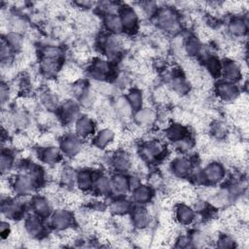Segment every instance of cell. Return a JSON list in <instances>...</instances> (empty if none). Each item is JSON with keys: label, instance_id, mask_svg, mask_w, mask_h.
<instances>
[{"label": "cell", "instance_id": "cell-1", "mask_svg": "<svg viewBox=\"0 0 249 249\" xmlns=\"http://www.w3.org/2000/svg\"><path fill=\"white\" fill-rule=\"evenodd\" d=\"M156 22L160 29L169 33L178 32L181 25L178 14L170 7H161L157 13Z\"/></svg>", "mask_w": 249, "mask_h": 249}, {"label": "cell", "instance_id": "cell-2", "mask_svg": "<svg viewBox=\"0 0 249 249\" xmlns=\"http://www.w3.org/2000/svg\"><path fill=\"white\" fill-rule=\"evenodd\" d=\"M165 147L162 142L159 140H151L141 150V156L147 161H153L164 154Z\"/></svg>", "mask_w": 249, "mask_h": 249}, {"label": "cell", "instance_id": "cell-3", "mask_svg": "<svg viewBox=\"0 0 249 249\" xmlns=\"http://www.w3.org/2000/svg\"><path fill=\"white\" fill-rule=\"evenodd\" d=\"M217 96L223 101H233L238 96V89L231 82H220L215 87Z\"/></svg>", "mask_w": 249, "mask_h": 249}, {"label": "cell", "instance_id": "cell-4", "mask_svg": "<svg viewBox=\"0 0 249 249\" xmlns=\"http://www.w3.org/2000/svg\"><path fill=\"white\" fill-rule=\"evenodd\" d=\"M120 11V18L124 26V30H126L128 32L135 31L138 24V16L135 10L129 6H122Z\"/></svg>", "mask_w": 249, "mask_h": 249}, {"label": "cell", "instance_id": "cell-5", "mask_svg": "<svg viewBox=\"0 0 249 249\" xmlns=\"http://www.w3.org/2000/svg\"><path fill=\"white\" fill-rule=\"evenodd\" d=\"M72 222H73V216L71 212L65 209L55 210L51 218V223L53 227L62 231L67 228H70Z\"/></svg>", "mask_w": 249, "mask_h": 249}, {"label": "cell", "instance_id": "cell-6", "mask_svg": "<svg viewBox=\"0 0 249 249\" xmlns=\"http://www.w3.org/2000/svg\"><path fill=\"white\" fill-rule=\"evenodd\" d=\"M202 172H203L204 181L208 182L210 184L218 183L225 176L224 167L219 162H211V163H209L204 168V170H202Z\"/></svg>", "mask_w": 249, "mask_h": 249}, {"label": "cell", "instance_id": "cell-7", "mask_svg": "<svg viewBox=\"0 0 249 249\" xmlns=\"http://www.w3.org/2000/svg\"><path fill=\"white\" fill-rule=\"evenodd\" d=\"M61 151L67 156H76L82 150V144L79 137L75 135H66L60 142Z\"/></svg>", "mask_w": 249, "mask_h": 249}, {"label": "cell", "instance_id": "cell-8", "mask_svg": "<svg viewBox=\"0 0 249 249\" xmlns=\"http://www.w3.org/2000/svg\"><path fill=\"white\" fill-rule=\"evenodd\" d=\"M94 122L91 118L88 116H81L80 118H77L75 129L78 136L86 138L94 132Z\"/></svg>", "mask_w": 249, "mask_h": 249}, {"label": "cell", "instance_id": "cell-9", "mask_svg": "<svg viewBox=\"0 0 249 249\" xmlns=\"http://www.w3.org/2000/svg\"><path fill=\"white\" fill-rule=\"evenodd\" d=\"M221 74H223L228 82H232L238 80L240 76H242V70L235 61L228 59L224 63H222Z\"/></svg>", "mask_w": 249, "mask_h": 249}, {"label": "cell", "instance_id": "cell-10", "mask_svg": "<svg viewBox=\"0 0 249 249\" xmlns=\"http://www.w3.org/2000/svg\"><path fill=\"white\" fill-rule=\"evenodd\" d=\"M150 217L151 214L147 208L137 206L132 211L131 220L135 227H137L140 230H145L150 224Z\"/></svg>", "mask_w": 249, "mask_h": 249}, {"label": "cell", "instance_id": "cell-11", "mask_svg": "<svg viewBox=\"0 0 249 249\" xmlns=\"http://www.w3.org/2000/svg\"><path fill=\"white\" fill-rule=\"evenodd\" d=\"M79 113V106L72 100L65 101L60 107V118L61 122L68 124L77 118Z\"/></svg>", "mask_w": 249, "mask_h": 249}, {"label": "cell", "instance_id": "cell-12", "mask_svg": "<svg viewBox=\"0 0 249 249\" xmlns=\"http://www.w3.org/2000/svg\"><path fill=\"white\" fill-rule=\"evenodd\" d=\"M174 216L176 220L182 225H189L195 220L194 210L187 204L180 203L174 211Z\"/></svg>", "mask_w": 249, "mask_h": 249}, {"label": "cell", "instance_id": "cell-13", "mask_svg": "<svg viewBox=\"0 0 249 249\" xmlns=\"http://www.w3.org/2000/svg\"><path fill=\"white\" fill-rule=\"evenodd\" d=\"M22 208L23 204L20 201L11 200L8 199V197L6 201L2 202V213L10 219L18 217L22 213Z\"/></svg>", "mask_w": 249, "mask_h": 249}, {"label": "cell", "instance_id": "cell-14", "mask_svg": "<svg viewBox=\"0 0 249 249\" xmlns=\"http://www.w3.org/2000/svg\"><path fill=\"white\" fill-rule=\"evenodd\" d=\"M109 62L103 59H96L92 62L91 66V75L97 81H103L110 73Z\"/></svg>", "mask_w": 249, "mask_h": 249}, {"label": "cell", "instance_id": "cell-15", "mask_svg": "<svg viewBox=\"0 0 249 249\" xmlns=\"http://www.w3.org/2000/svg\"><path fill=\"white\" fill-rule=\"evenodd\" d=\"M156 112L151 108H141L134 115V120L140 126H145L153 124L156 121Z\"/></svg>", "mask_w": 249, "mask_h": 249}, {"label": "cell", "instance_id": "cell-16", "mask_svg": "<svg viewBox=\"0 0 249 249\" xmlns=\"http://www.w3.org/2000/svg\"><path fill=\"white\" fill-rule=\"evenodd\" d=\"M129 188L128 184V179L122 175V174H117L113 177V180L111 181V192L115 196H123L124 195Z\"/></svg>", "mask_w": 249, "mask_h": 249}, {"label": "cell", "instance_id": "cell-17", "mask_svg": "<svg viewBox=\"0 0 249 249\" xmlns=\"http://www.w3.org/2000/svg\"><path fill=\"white\" fill-rule=\"evenodd\" d=\"M32 209L40 217H47L51 213V202L44 196H35L32 199Z\"/></svg>", "mask_w": 249, "mask_h": 249}, {"label": "cell", "instance_id": "cell-18", "mask_svg": "<svg viewBox=\"0 0 249 249\" xmlns=\"http://www.w3.org/2000/svg\"><path fill=\"white\" fill-rule=\"evenodd\" d=\"M60 68H61L60 60L42 57L41 63H40V69L45 76H48V77L53 76L56 73L60 72L61 70Z\"/></svg>", "mask_w": 249, "mask_h": 249}, {"label": "cell", "instance_id": "cell-19", "mask_svg": "<svg viewBox=\"0 0 249 249\" xmlns=\"http://www.w3.org/2000/svg\"><path fill=\"white\" fill-rule=\"evenodd\" d=\"M76 183L78 188L83 191H89L93 187V183H94V179H93V174L87 169L81 170L77 173L76 176Z\"/></svg>", "mask_w": 249, "mask_h": 249}, {"label": "cell", "instance_id": "cell-20", "mask_svg": "<svg viewBox=\"0 0 249 249\" xmlns=\"http://www.w3.org/2000/svg\"><path fill=\"white\" fill-rule=\"evenodd\" d=\"M115 139V132L110 127H105L101 129L94 138V145L97 148L108 147Z\"/></svg>", "mask_w": 249, "mask_h": 249}, {"label": "cell", "instance_id": "cell-21", "mask_svg": "<svg viewBox=\"0 0 249 249\" xmlns=\"http://www.w3.org/2000/svg\"><path fill=\"white\" fill-rule=\"evenodd\" d=\"M171 169L175 175L179 177H184L191 171L192 162L186 158H177L172 161Z\"/></svg>", "mask_w": 249, "mask_h": 249}, {"label": "cell", "instance_id": "cell-22", "mask_svg": "<svg viewBox=\"0 0 249 249\" xmlns=\"http://www.w3.org/2000/svg\"><path fill=\"white\" fill-rule=\"evenodd\" d=\"M187 131L188 130L185 125H183L179 123H176L171 125H168V127L166 129V136L170 141L178 142V141L182 140L183 138L187 137V135H188Z\"/></svg>", "mask_w": 249, "mask_h": 249}, {"label": "cell", "instance_id": "cell-23", "mask_svg": "<svg viewBox=\"0 0 249 249\" xmlns=\"http://www.w3.org/2000/svg\"><path fill=\"white\" fill-rule=\"evenodd\" d=\"M24 230L33 237L39 236L43 231V225L39 216H29L24 222Z\"/></svg>", "mask_w": 249, "mask_h": 249}, {"label": "cell", "instance_id": "cell-24", "mask_svg": "<svg viewBox=\"0 0 249 249\" xmlns=\"http://www.w3.org/2000/svg\"><path fill=\"white\" fill-rule=\"evenodd\" d=\"M104 25L106 29L113 34H120L124 31V26L121 18L117 15H109L104 18Z\"/></svg>", "mask_w": 249, "mask_h": 249}, {"label": "cell", "instance_id": "cell-25", "mask_svg": "<svg viewBox=\"0 0 249 249\" xmlns=\"http://www.w3.org/2000/svg\"><path fill=\"white\" fill-rule=\"evenodd\" d=\"M228 29L232 35L242 37L247 32V23L241 18H234L229 22Z\"/></svg>", "mask_w": 249, "mask_h": 249}, {"label": "cell", "instance_id": "cell-26", "mask_svg": "<svg viewBox=\"0 0 249 249\" xmlns=\"http://www.w3.org/2000/svg\"><path fill=\"white\" fill-rule=\"evenodd\" d=\"M133 199L138 203H147L152 197V191L148 186L139 185L133 190Z\"/></svg>", "mask_w": 249, "mask_h": 249}, {"label": "cell", "instance_id": "cell-27", "mask_svg": "<svg viewBox=\"0 0 249 249\" xmlns=\"http://www.w3.org/2000/svg\"><path fill=\"white\" fill-rule=\"evenodd\" d=\"M41 159L43 161L50 163V164H54L59 159V151L56 147L54 146H47L44 147V150L40 154Z\"/></svg>", "mask_w": 249, "mask_h": 249}, {"label": "cell", "instance_id": "cell-28", "mask_svg": "<svg viewBox=\"0 0 249 249\" xmlns=\"http://www.w3.org/2000/svg\"><path fill=\"white\" fill-rule=\"evenodd\" d=\"M113 164L116 169L120 171H124L132 166V160H130L129 156L126 153H118L113 160Z\"/></svg>", "mask_w": 249, "mask_h": 249}, {"label": "cell", "instance_id": "cell-29", "mask_svg": "<svg viewBox=\"0 0 249 249\" xmlns=\"http://www.w3.org/2000/svg\"><path fill=\"white\" fill-rule=\"evenodd\" d=\"M114 110L118 115H120L123 118H129L132 112L131 106L129 105L126 98L124 97H120L116 100Z\"/></svg>", "mask_w": 249, "mask_h": 249}, {"label": "cell", "instance_id": "cell-30", "mask_svg": "<svg viewBox=\"0 0 249 249\" xmlns=\"http://www.w3.org/2000/svg\"><path fill=\"white\" fill-rule=\"evenodd\" d=\"M6 43L10 46L13 51H18L23 48V39L19 33L16 32H8L6 33V37L3 38Z\"/></svg>", "mask_w": 249, "mask_h": 249}, {"label": "cell", "instance_id": "cell-31", "mask_svg": "<svg viewBox=\"0 0 249 249\" xmlns=\"http://www.w3.org/2000/svg\"><path fill=\"white\" fill-rule=\"evenodd\" d=\"M40 101L47 110H53L57 106V96L52 90H46L40 95Z\"/></svg>", "mask_w": 249, "mask_h": 249}, {"label": "cell", "instance_id": "cell-32", "mask_svg": "<svg viewBox=\"0 0 249 249\" xmlns=\"http://www.w3.org/2000/svg\"><path fill=\"white\" fill-rule=\"evenodd\" d=\"M93 187L96 191V194L99 196H104L111 192V182L104 176H100L94 180Z\"/></svg>", "mask_w": 249, "mask_h": 249}, {"label": "cell", "instance_id": "cell-33", "mask_svg": "<svg viewBox=\"0 0 249 249\" xmlns=\"http://www.w3.org/2000/svg\"><path fill=\"white\" fill-rule=\"evenodd\" d=\"M126 100L128 101L132 110H139L143 103V96L141 91L138 89H131L126 96Z\"/></svg>", "mask_w": 249, "mask_h": 249}, {"label": "cell", "instance_id": "cell-34", "mask_svg": "<svg viewBox=\"0 0 249 249\" xmlns=\"http://www.w3.org/2000/svg\"><path fill=\"white\" fill-rule=\"evenodd\" d=\"M206 67L208 70V73L213 77H219L221 75V69H222V63H220L219 59L214 56L210 55L206 59Z\"/></svg>", "mask_w": 249, "mask_h": 249}, {"label": "cell", "instance_id": "cell-35", "mask_svg": "<svg viewBox=\"0 0 249 249\" xmlns=\"http://www.w3.org/2000/svg\"><path fill=\"white\" fill-rule=\"evenodd\" d=\"M42 57L61 60L62 50L57 46H46L42 50Z\"/></svg>", "mask_w": 249, "mask_h": 249}, {"label": "cell", "instance_id": "cell-36", "mask_svg": "<svg viewBox=\"0 0 249 249\" xmlns=\"http://www.w3.org/2000/svg\"><path fill=\"white\" fill-rule=\"evenodd\" d=\"M110 209L116 215H124L130 209V203L127 200L118 199L111 203Z\"/></svg>", "mask_w": 249, "mask_h": 249}, {"label": "cell", "instance_id": "cell-37", "mask_svg": "<svg viewBox=\"0 0 249 249\" xmlns=\"http://www.w3.org/2000/svg\"><path fill=\"white\" fill-rule=\"evenodd\" d=\"M184 50H185V53H187V55L193 56V55L197 54L200 52V45H199L198 40L195 37H190L185 42Z\"/></svg>", "mask_w": 249, "mask_h": 249}, {"label": "cell", "instance_id": "cell-38", "mask_svg": "<svg viewBox=\"0 0 249 249\" xmlns=\"http://www.w3.org/2000/svg\"><path fill=\"white\" fill-rule=\"evenodd\" d=\"M211 134L217 139H223L227 136V126L222 122H214L210 126Z\"/></svg>", "mask_w": 249, "mask_h": 249}, {"label": "cell", "instance_id": "cell-39", "mask_svg": "<svg viewBox=\"0 0 249 249\" xmlns=\"http://www.w3.org/2000/svg\"><path fill=\"white\" fill-rule=\"evenodd\" d=\"M13 161H14V159H13L12 154H10L8 152V150H7V152H5L3 150L2 155H1V172L3 175L5 173H8L11 170V168L13 166Z\"/></svg>", "mask_w": 249, "mask_h": 249}, {"label": "cell", "instance_id": "cell-40", "mask_svg": "<svg viewBox=\"0 0 249 249\" xmlns=\"http://www.w3.org/2000/svg\"><path fill=\"white\" fill-rule=\"evenodd\" d=\"M12 143L14 147L17 149H24L29 145L30 137L27 134L18 133L14 137V139L12 140Z\"/></svg>", "mask_w": 249, "mask_h": 249}, {"label": "cell", "instance_id": "cell-41", "mask_svg": "<svg viewBox=\"0 0 249 249\" xmlns=\"http://www.w3.org/2000/svg\"><path fill=\"white\" fill-rule=\"evenodd\" d=\"M191 242H193L196 247H203L208 243V237L202 231H196L191 238Z\"/></svg>", "mask_w": 249, "mask_h": 249}, {"label": "cell", "instance_id": "cell-42", "mask_svg": "<svg viewBox=\"0 0 249 249\" xmlns=\"http://www.w3.org/2000/svg\"><path fill=\"white\" fill-rule=\"evenodd\" d=\"M234 240L228 235L221 236L217 241V246L221 248H231L234 247Z\"/></svg>", "mask_w": 249, "mask_h": 249}, {"label": "cell", "instance_id": "cell-43", "mask_svg": "<svg viewBox=\"0 0 249 249\" xmlns=\"http://www.w3.org/2000/svg\"><path fill=\"white\" fill-rule=\"evenodd\" d=\"M175 242L177 243L176 246H178V247H187V246H189L190 243H191V238L187 237L186 235H180V236L176 239Z\"/></svg>", "mask_w": 249, "mask_h": 249}]
</instances>
